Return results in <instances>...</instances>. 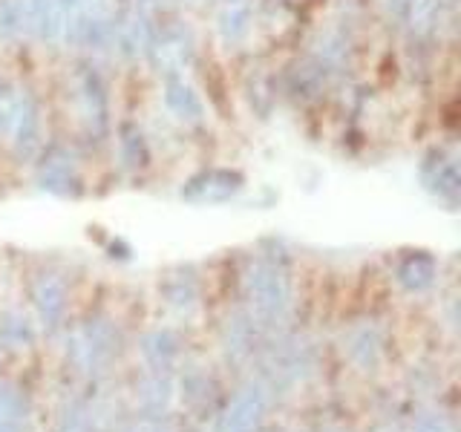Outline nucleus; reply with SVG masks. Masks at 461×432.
I'll return each instance as SVG.
<instances>
[{"instance_id": "1", "label": "nucleus", "mask_w": 461, "mask_h": 432, "mask_svg": "<svg viewBox=\"0 0 461 432\" xmlns=\"http://www.w3.org/2000/svg\"><path fill=\"white\" fill-rule=\"evenodd\" d=\"M245 300L249 311L263 328H277L288 320L292 311V271L288 259L277 251L259 254L245 271Z\"/></svg>"}, {"instance_id": "2", "label": "nucleus", "mask_w": 461, "mask_h": 432, "mask_svg": "<svg viewBox=\"0 0 461 432\" xmlns=\"http://www.w3.org/2000/svg\"><path fill=\"white\" fill-rule=\"evenodd\" d=\"M69 357L78 369L95 372L119 352V331L107 317H90L84 320L67 340Z\"/></svg>"}, {"instance_id": "3", "label": "nucleus", "mask_w": 461, "mask_h": 432, "mask_svg": "<svg viewBox=\"0 0 461 432\" xmlns=\"http://www.w3.org/2000/svg\"><path fill=\"white\" fill-rule=\"evenodd\" d=\"M76 104L84 127L93 136H104L110 127V93L104 76L93 64H81L76 69Z\"/></svg>"}, {"instance_id": "4", "label": "nucleus", "mask_w": 461, "mask_h": 432, "mask_svg": "<svg viewBox=\"0 0 461 432\" xmlns=\"http://www.w3.org/2000/svg\"><path fill=\"white\" fill-rule=\"evenodd\" d=\"M194 55H196L194 35H191V29H185L182 23H170V26L156 29L153 43L148 50L153 69L165 78L182 76V72L194 64Z\"/></svg>"}, {"instance_id": "5", "label": "nucleus", "mask_w": 461, "mask_h": 432, "mask_svg": "<svg viewBox=\"0 0 461 432\" xmlns=\"http://www.w3.org/2000/svg\"><path fill=\"white\" fill-rule=\"evenodd\" d=\"M153 23V6L148 0H133L130 6H124L115 14V40L113 47H119L124 58H148V50L156 35Z\"/></svg>"}, {"instance_id": "6", "label": "nucleus", "mask_w": 461, "mask_h": 432, "mask_svg": "<svg viewBox=\"0 0 461 432\" xmlns=\"http://www.w3.org/2000/svg\"><path fill=\"white\" fill-rule=\"evenodd\" d=\"M245 176L234 167H208L194 173L191 179H185L179 187V196L191 205H220V202L234 199L242 194Z\"/></svg>"}, {"instance_id": "7", "label": "nucleus", "mask_w": 461, "mask_h": 432, "mask_svg": "<svg viewBox=\"0 0 461 432\" xmlns=\"http://www.w3.org/2000/svg\"><path fill=\"white\" fill-rule=\"evenodd\" d=\"M35 182L41 191H47L52 196H78L81 194V173L72 156L64 144H52L41 153L35 165Z\"/></svg>"}, {"instance_id": "8", "label": "nucleus", "mask_w": 461, "mask_h": 432, "mask_svg": "<svg viewBox=\"0 0 461 432\" xmlns=\"http://www.w3.org/2000/svg\"><path fill=\"white\" fill-rule=\"evenodd\" d=\"M268 392L271 389L263 381L245 383L237 398L230 400V407L220 418V432H257L263 424L266 410H268Z\"/></svg>"}, {"instance_id": "9", "label": "nucleus", "mask_w": 461, "mask_h": 432, "mask_svg": "<svg viewBox=\"0 0 461 432\" xmlns=\"http://www.w3.org/2000/svg\"><path fill=\"white\" fill-rule=\"evenodd\" d=\"M421 179L427 191L447 202V205H458V196H461V167H458V158L456 156H447L444 150H429L424 165H421Z\"/></svg>"}, {"instance_id": "10", "label": "nucleus", "mask_w": 461, "mask_h": 432, "mask_svg": "<svg viewBox=\"0 0 461 432\" xmlns=\"http://www.w3.org/2000/svg\"><path fill=\"white\" fill-rule=\"evenodd\" d=\"M309 58L321 64L331 78L343 76L352 67V35L343 26H326L314 35Z\"/></svg>"}, {"instance_id": "11", "label": "nucleus", "mask_w": 461, "mask_h": 432, "mask_svg": "<svg viewBox=\"0 0 461 432\" xmlns=\"http://www.w3.org/2000/svg\"><path fill=\"white\" fill-rule=\"evenodd\" d=\"M9 141L21 162L35 158L41 150V104L29 90H21V107H18V119H14Z\"/></svg>"}, {"instance_id": "12", "label": "nucleus", "mask_w": 461, "mask_h": 432, "mask_svg": "<svg viewBox=\"0 0 461 432\" xmlns=\"http://www.w3.org/2000/svg\"><path fill=\"white\" fill-rule=\"evenodd\" d=\"M67 300H69L67 285L61 277H55V274H38L35 283H32V302H35V311H38L41 323L47 331H52L64 323Z\"/></svg>"}, {"instance_id": "13", "label": "nucleus", "mask_w": 461, "mask_h": 432, "mask_svg": "<svg viewBox=\"0 0 461 432\" xmlns=\"http://www.w3.org/2000/svg\"><path fill=\"white\" fill-rule=\"evenodd\" d=\"M343 352L349 355L352 364L360 366L364 372L375 369L384 357V331L372 320L355 323L343 338Z\"/></svg>"}, {"instance_id": "14", "label": "nucleus", "mask_w": 461, "mask_h": 432, "mask_svg": "<svg viewBox=\"0 0 461 432\" xmlns=\"http://www.w3.org/2000/svg\"><path fill=\"white\" fill-rule=\"evenodd\" d=\"M26 29L41 43H55L64 38L67 9L61 0H26Z\"/></svg>"}, {"instance_id": "15", "label": "nucleus", "mask_w": 461, "mask_h": 432, "mask_svg": "<svg viewBox=\"0 0 461 432\" xmlns=\"http://www.w3.org/2000/svg\"><path fill=\"white\" fill-rule=\"evenodd\" d=\"M259 328L263 326L254 320V314L249 309L230 314L222 326V349H225L228 360H237L240 364V360L251 357L254 346L259 340Z\"/></svg>"}, {"instance_id": "16", "label": "nucleus", "mask_w": 461, "mask_h": 432, "mask_svg": "<svg viewBox=\"0 0 461 432\" xmlns=\"http://www.w3.org/2000/svg\"><path fill=\"white\" fill-rule=\"evenodd\" d=\"M254 29V6L251 0H222L216 12V32L225 47H240Z\"/></svg>"}, {"instance_id": "17", "label": "nucleus", "mask_w": 461, "mask_h": 432, "mask_svg": "<svg viewBox=\"0 0 461 432\" xmlns=\"http://www.w3.org/2000/svg\"><path fill=\"white\" fill-rule=\"evenodd\" d=\"M331 81L335 78H331L321 64H314L312 58H303V61H297L285 72V90L297 101H317L326 93V86Z\"/></svg>"}, {"instance_id": "18", "label": "nucleus", "mask_w": 461, "mask_h": 432, "mask_svg": "<svg viewBox=\"0 0 461 432\" xmlns=\"http://www.w3.org/2000/svg\"><path fill=\"white\" fill-rule=\"evenodd\" d=\"M165 107L182 124H202V119H205V104H202L199 93L182 76L165 78Z\"/></svg>"}, {"instance_id": "19", "label": "nucleus", "mask_w": 461, "mask_h": 432, "mask_svg": "<svg viewBox=\"0 0 461 432\" xmlns=\"http://www.w3.org/2000/svg\"><path fill=\"white\" fill-rule=\"evenodd\" d=\"M438 277V263L436 256L427 254V251H412L407 254L398 263L395 268V280L401 288H407V292H427V288L436 283Z\"/></svg>"}, {"instance_id": "20", "label": "nucleus", "mask_w": 461, "mask_h": 432, "mask_svg": "<svg viewBox=\"0 0 461 432\" xmlns=\"http://www.w3.org/2000/svg\"><path fill=\"white\" fill-rule=\"evenodd\" d=\"M182 352V340L173 328H153L141 338V355L153 372H167Z\"/></svg>"}, {"instance_id": "21", "label": "nucleus", "mask_w": 461, "mask_h": 432, "mask_svg": "<svg viewBox=\"0 0 461 432\" xmlns=\"http://www.w3.org/2000/svg\"><path fill=\"white\" fill-rule=\"evenodd\" d=\"M444 12L447 9L441 6V0H410V12L403 23H407L412 40H429L436 35Z\"/></svg>"}, {"instance_id": "22", "label": "nucleus", "mask_w": 461, "mask_h": 432, "mask_svg": "<svg viewBox=\"0 0 461 432\" xmlns=\"http://www.w3.org/2000/svg\"><path fill=\"white\" fill-rule=\"evenodd\" d=\"M26 429V398L18 383L0 378V432Z\"/></svg>"}, {"instance_id": "23", "label": "nucleus", "mask_w": 461, "mask_h": 432, "mask_svg": "<svg viewBox=\"0 0 461 432\" xmlns=\"http://www.w3.org/2000/svg\"><path fill=\"white\" fill-rule=\"evenodd\" d=\"M119 153L127 170H144L150 165V148L139 124L124 122L119 127Z\"/></svg>"}, {"instance_id": "24", "label": "nucleus", "mask_w": 461, "mask_h": 432, "mask_svg": "<svg viewBox=\"0 0 461 432\" xmlns=\"http://www.w3.org/2000/svg\"><path fill=\"white\" fill-rule=\"evenodd\" d=\"M199 280L194 277L191 271H176L170 274L165 283V300L167 306H173L176 311H194L199 306Z\"/></svg>"}, {"instance_id": "25", "label": "nucleus", "mask_w": 461, "mask_h": 432, "mask_svg": "<svg viewBox=\"0 0 461 432\" xmlns=\"http://www.w3.org/2000/svg\"><path fill=\"white\" fill-rule=\"evenodd\" d=\"M35 340V328L26 320L23 311H4L0 314V346L4 349H26Z\"/></svg>"}, {"instance_id": "26", "label": "nucleus", "mask_w": 461, "mask_h": 432, "mask_svg": "<svg viewBox=\"0 0 461 432\" xmlns=\"http://www.w3.org/2000/svg\"><path fill=\"white\" fill-rule=\"evenodd\" d=\"M170 392H173V383L167 378V372H153L148 381H144L141 386V403H144V410L158 415V412H165L167 410V403H170Z\"/></svg>"}, {"instance_id": "27", "label": "nucleus", "mask_w": 461, "mask_h": 432, "mask_svg": "<svg viewBox=\"0 0 461 432\" xmlns=\"http://www.w3.org/2000/svg\"><path fill=\"white\" fill-rule=\"evenodd\" d=\"M26 29V0H0V40L21 38Z\"/></svg>"}, {"instance_id": "28", "label": "nucleus", "mask_w": 461, "mask_h": 432, "mask_svg": "<svg viewBox=\"0 0 461 432\" xmlns=\"http://www.w3.org/2000/svg\"><path fill=\"white\" fill-rule=\"evenodd\" d=\"M21 107V86L12 81H0V141H9L14 119H18Z\"/></svg>"}, {"instance_id": "29", "label": "nucleus", "mask_w": 461, "mask_h": 432, "mask_svg": "<svg viewBox=\"0 0 461 432\" xmlns=\"http://www.w3.org/2000/svg\"><path fill=\"white\" fill-rule=\"evenodd\" d=\"M249 98H251V107L259 112V119H266V115L271 112V104H274V93H271V84L268 78L263 76H257L249 81Z\"/></svg>"}, {"instance_id": "30", "label": "nucleus", "mask_w": 461, "mask_h": 432, "mask_svg": "<svg viewBox=\"0 0 461 432\" xmlns=\"http://www.w3.org/2000/svg\"><path fill=\"white\" fill-rule=\"evenodd\" d=\"M381 9L389 21L403 23V18H407V12H410V0H381Z\"/></svg>"}, {"instance_id": "31", "label": "nucleus", "mask_w": 461, "mask_h": 432, "mask_svg": "<svg viewBox=\"0 0 461 432\" xmlns=\"http://www.w3.org/2000/svg\"><path fill=\"white\" fill-rule=\"evenodd\" d=\"M412 432H450V427H447L441 415H424V418H418Z\"/></svg>"}, {"instance_id": "32", "label": "nucleus", "mask_w": 461, "mask_h": 432, "mask_svg": "<svg viewBox=\"0 0 461 432\" xmlns=\"http://www.w3.org/2000/svg\"><path fill=\"white\" fill-rule=\"evenodd\" d=\"M150 6H170V4H176V0H148Z\"/></svg>"}, {"instance_id": "33", "label": "nucleus", "mask_w": 461, "mask_h": 432, "mask_svg": "<svg viewBox=\"0 0 461 432\" xmlns=\"http://www.w3.org/2000/svg\"><path fill=\"white\" fill-rule=\"evenodd\" d=\"M456 4H458V0H441V6H444L447 12H453V9H456Z\"/></svg>"}, {"instance_id": "34", "label": "nucleus", "mask_w": 461, "mask_h": 432, "mask_svg": "<svg viewBox=\"0 0 461 432\" xmlns=\"http://www.w3.org/2000/svg\"><path fill=\"white\" fill-rule=\"evenodd\" d=\"M61 4H64V9L69 12V9H76V6H78V0H61Z\"/></svg>"}, {"instance_id": "35", "label": "nucleus", "mask_w": 461, "mask_h": 432, "mask_svg": "<svg viewBox=\"0 0 461 432\" xmlns=\"http://www.w3.org/2000/svg\"><path fill=\"white\" fill-rule=\"evenodd\" d=\"M144 432H167V429H162V427H148Z\"/></svg>"}]
</instances>
